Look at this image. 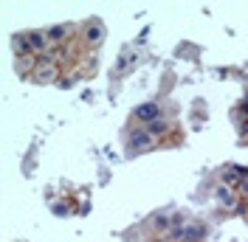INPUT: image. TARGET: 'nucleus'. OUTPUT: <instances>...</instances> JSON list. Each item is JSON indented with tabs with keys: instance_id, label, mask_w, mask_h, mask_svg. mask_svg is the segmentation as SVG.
I'll use <instances>...</instances> for the list:
<instances>
[{
	"instance_id": "1",
	"label": "nucleus",
	"mask_w": 248,
	"mask_h": 242,
	"mask_svg": "<svg viewBox=\"0 0 248 242\" xmlns=\"http://www.w3.org/2000/svg\"><path fill=\"white\" fill-rule=\"evenodd\" d=\"M34 74H37V76H34L37 82H54V79H57V65L46 57V62L40 60V65H37V71H34Z\"/></svg>"
}]
</instances>
